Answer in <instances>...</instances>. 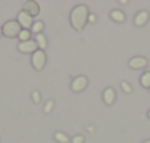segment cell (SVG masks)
Wrapping results in <instances>:
<instances>
[{
	"instance_id": "1",
	"label": "cell",
	"mask_w": 150,
	"mask_h": 143,
	"mask_svg": "<svg viewBox=\"0 0 150 143\" xmlns=\"http://www.w3.org/2000/svg\"><path fill=\"white\" fill-rule=\"evenodd\" d=\"M88 16H90V11H88V8L86 5L75 6L71 11V15H69V21H71L72 28L75 31H83L84 27L88 22Z\"/></svg>"
},
{
	"instance_id": "2",
	"label": "cell",
	"mask_w": 150,
	"mask_h": 143,
	"mask_svg": "<svg viewBox=\"0 0 150 143\" xmlns=\"http://www.w3.org/2000/svg\"><path fill=\"white\" fill-rule=\"evenodd\" d=\"M2 31H3V36H6L8 38H15V37L19 36V33L22 31V28H21V25H19L18 21H8L2 27Z\"/></svg>"
},
{
	"instance_id": "3",
	"label": "cell",
	"mask_w": 150,
	"mask_h": 143,
	"mask_svg": "<svg viewBox=\"0 0 150 143\" xmlns=\"http://www.w3.org/2000/svg\"><path fill=\"white\" fill-rule=\"evenodd\" d=\"M46 62H47V56H46V52L44 50H37L33 53V58H31V63L34 66V69L37 71H41L44 66H46Z\"/></svg>"
},
{
	"instance_id": "4",
	"label": "cell",
	"mask_w": 150,
	"mask_h": 143,
	"mask_svg": "<svg viewBox=\"0 0 150 143\" xmlns=\"http://www.w3.org/2000/svg\"><path fill=\"white\" fill-rule=\"evenodd\" d=\"M88 86V78L86 75H78L75 77L71 83V90L75 92V93H80V92H84Z\"/></svg>"
},
{
	"instance_id": "5",
	"label": "cell",
	"mask_w": 150,
	"mask_h": 143,
	"mask_svg": "<svg viewBox=\"0 0 150 143\" xmlns=\"http://www.w3.org/2000/svg\"><path fill=\"white\" fill-rule=\"evenodd\" d=\"M22 11L25 14H28L31 18H34V16H38V14H40V5L37 2H34V0H27L22 5Z\"/></svg>"
},
{
	"instance_id": "6",
	"label": "cell",
	"mask_w": 150,
	"mask_h": 143,
	"mask_svg": "<svg viewBox=\"0 0 150 143\" xmlns=\"http://www.w3.org/2000/svg\"><path fill=\"white\" fill-rule=\"evenodd\" d=\"M16 21L19 22V25H21L22 30H30V31H31V28H33V25H34L33 18H31L28 14H25L24 11H21V12L18 14V19H16Z\"/></svg>"
},
{
	"instance_id": "7",
	"label": "cell",
	"mask_w": 150,
	"mask_h": 143,
	"mask_svg": "<svg viewBox=\"0 0 150 143\" xmlns=\"http://www.w3.org/2000/svg\"><path fill=\"white\" fill-rule=\"evenodd\" d=\"M18 50L21 53H34V52L38 50V46H37L35 40H28V41L19 43L18 44Z\"/></svg>"
},
{
	"instance_id": "8",
	"label": "cell",
	"mask_w": 150,
	"mask_h": 143,
	"mask_svg": "<svg viewBox=\"0 0 150 143\" xmlns=\"http://www.w3.org/2000/svg\"><path fill=\"white\" fill-rule=\"evenodd\" d=\"M128 66L132 68V69H143V68L147 66V59L144 56H134V58L129 59Z\"/></svg>"
},
{
	"instance_id": "9",
	"label": "cell",
	"mask_w": 150,
	"mask_h": 143,
	"mask_svg": "<svg viewBox=\"0 0 150 143\" xmlns=\"http://www.w3.org/2000/svg\"><path fill=\"white\" fill-rule=\"evenodd\" d=\"M147 21H149V12H147V11H141V12H138V14L135 15V18H134V25H135V27H143V25L147 24Z\"/></svg>"
},
{
	"instance_id": "10",
	"label": "cell",
	"mask_w": 150,
	"mask_h": 143,
	"mask_svg": "<svg viewBox=\"0 0 150 143\" xmlns=\"http://www.w3.org/2000/svg\"><path fill=\"white\" fill-rule=\"evenodd\" d=\"M115 99H116L115 89H112V87L105 89V92H103V102H105L106 105H112V103L115 102Z\"/></svg>"
},
{
	"instance_id": "11",
	"label": "cell",
	"mask_w": 150,
	"mask_h": 143,
	"mask_svg": "<svg viewBox=\"0 0 150 143\" xmlns=\"http://www.w3.org/2000/svg\"><path fill=\"white\" fill-rule=\"evenodd\" d=\"M35 43H37V46H38L40 50H46L47 49V38H46V36L43 33L35 36Z\"/></svg>"
},
{
	"instance_id": "12",
	"label": "cell",
	"mask_w": 150,
	"mask_h": 143,
	"mask_svg": "<svg viewBox=\"0 0 150 143\" xmlns=\"http://www.w3.org/2000/svg\"><path fill=\"white\" fill-rule=\"evenodd\" d=\"M110 18L115 22H124L125 21V14L122 11H119V9H115V11L110 12Z\"/></svg>"
},
{
	"instance_id": "13",
	"label": "cell",
	"mask_w": 150,
	"mask_h": 143,
	"mask_svg": "<svg viewBox=\"0 0 150 143\" xmlns=\"http://www.w3.org/2000/svg\"><path fill=\"white\" fill-rule=\"evenodd\" d=\"M140 84L144 89H150V69H147L146 73L140 77Z\"/></svg>"
},
{
	"instance_id": "14",
	"label": "cell",
	"mask_w": 150,
	"mask_h": 143,
	"mask_svg": "<svg viewBox=\"0 0 150 143\" xmlns=\"http://www.w3.org/2000/svg\"><path fill=\"white\" fill-rule=\"evenodd\" d=\"M54 140L59 142V143H69V137L63 131H56L54 133Z\"/></svg>"
},
{
	"instance_id": "15",
	"label": "cell",
	"mask_w": 150,
	"mask_h": 143,
	"mask_svg": "<svg viewBox=\"0 0 150 143\" xmlns=\"http://www.w3.org/2000/svg\"><path fill=\"white\" fill-rule=\"evenodd\" d=\"M43 30H44V22H41V21H35L34 25H33V28H31V33H35V36H37V34H41Z\"/></svg>"
},
{
	"instance_id": "16",
	"label": "cell",
	"mask_w": 150,
	"mask_h": 143,
	"mask_svg": "<svg viewBox=\"0 0 150 143\" xmlns=\"http://www.w3.org/2000/svg\"><path fill=\"white\" fill-rule=\"evenodd\" d=\"M18 38H19V43H24V41L31 40V31H30V30H22V31L19 33Z\"/></svg>"
},
{
	"instance_id": "17",
	"label": "cell",
	"mask_w": 150,
	"mask_h": 143,
	"mask_svg": "<svg viewBox=\"0 0 150 143\" xmlns=\"http://www.w3.org/2000/svg\"><path fill=\"white\" fill-rule=\"evenodd\" d=\"M53 106H54V102L53 100H47L46 105H44V114H50L53 111Z\"/></svg>"
},
{
	"instance_id": "18",
	"label": "cell",
	"mask_w": 150,
	"mask_h": 143,
	"mask_svg": "<svg viewBox=\"0 0 150 143\" xmlns=\"http://www.w3.org/2000/svg\"><path fill=\"white\" fill-rule=\"evenodd\" d=\"M121 87H122L124 93H127V95H129V93L132 92V89H131L129 83H127V81H122V83H121Z\"/></svg>"
},
{
	"instance_id": "19",
	"label": "cell",
	"mask_w": 150,
	"mask_h": 143,
	"mask_svg": "<svg viewBox=\"0 0 150 143\" xmlns=\"http://www.w3.org/2000/svg\"><path fill=\"white\" fill-rule=\"evenodd\" d=\"M40 100H41V95H40V92H33V102L34 103H40Z\"/></svg>"
},
{
	"instance_id": "20",
	"label": "cell",
	"mask_w": 150,
	"mask_h": 143,
	"mask_svg": "<svg viewBox=\"0 0 150 143\" xmlns=\"http://www.w3.org/2000/svg\"><path fill=\"white\" fill-rule=\"evenodd\" d=\"M84 140H86V137L83 134H78L72 139V143H84Z\"/></svg>"
},
{
	"instance_id": "21",
	"label": "cell",
	"mask_w": 150,
	"mask_h": 143,
	"mask_svg": "<svg viewBox=\"0 0 150 143\" xmlns=\"http://www.w3.org/2000/svg\"><path fill=\"white\" fill-rule=\"evenodd\" d=\"M96 21H97V16H96L94 14H90V16H88V22L93 24V22H96Z\"/></svg>"
},
{
	"instance_id": "22",
	"label": "cell",
	"mask_w": 150,
	"mask_h": 143,
	"mask_svg": "<svg viewBox=\"0 0 150 143\" xmlns=\"http://www.w3.org/2000/svg\"><path fill=\"white\" fill-rule=\"evenodd\" d=\"M87 131H88V133H94V127H93V125H88V127H87Z\"/></svg>"
},
{
	"instance_id": "23",
	"label": "cell",
	"mask_w": 150,
	"mask_h": 143,
	"mask_svg": "<svg viewBox=\"0 0 150 143\" xmlns=\"http://www.w3.org/2000/svg\"><path fill=\"white\" fill-rule=\"evenodd\" d=\"M3 36V31H2V27H0V37H2Z\"/></svg>"
},
{
	"instance_id": "24",
	"label": "cell",
	"mask_w": 150,
	"mask_h": 143,
	"mask_svg": "<svg viewBox=\"0 0 150 143\" xmlns=\"http://www.w3.org/2000/svg\"><path fill=\"white\" fill-rule=\"evenodd\" d=\"M147 117H149V118H150V111H149V112H147Z\"/></svg>"
},
{
	"instance_id": "25",
	"label": "cell",
	"mask_w": 150,
	"mask_h": 143,
	"mask_svg": "<svg viewBox=\"0 0 150 143\" xmlns=\"http://www.w3.org/2000/svg\"><path fill=\"white\" fill-rule=\"evenodd\" d=\"M143 143H150V140H146V142H143Z\"/></svg>"
},
{
	"instance_id": "26",
	"label": "cell",
	"mask_w": 150,
	"mask_h": 143,
	"mask_svg": "<svg viewBox=\"0 0 150 143\" xmlns=\"http://www.w3.org/2000/svg\"><path fill=\"white\" fill-rule=\"evenodd\" d=\"M149 92H150V89H149Z\"/></svg>"
}]
</instances>
